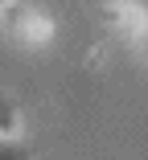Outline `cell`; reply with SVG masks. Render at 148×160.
<instances>
[{
  "instance_id": "5",
  "label": "cell",
  "mask_w": 148,
  "mask_h": 160,
  "mask_svg": "<svg viewBox=\"0 0 148 160\" xmlns=\"http://www.w3.org/2000/svg\"><path fill=\"white\" fill-rule=\"evenodd\" d=\"M144 53H148V33H144Z\"/></svg>"
},
{
  "instance_id": "3",
  "label": "cell",
  "mask_w": 148,
  "mask_h": 160,
  "mask_svg": "<svg viewBox=\"0 0 148 160\" xmlns=\"http://www.w3.org/2000/svg\"><path fill=\"white\" fill-rule=\"evenodd\" d=\"M0 160H33L25 144H13V140H0Z\"/></svg>"
},
{
  "instance_id": "2",
  "label": "cell",
  "mask_w": 148,
  "mask_h": 160,
  "mask_svg": "<svg viewBox=\"0 0 148 160\" xmlns=\"http://www.w3.org/2000/svg\"><path fill=\"white\" fill-rule=\"evenodd\" d=\"M13 132H17V103L0 99V136H13Z\"/></svg>"
},
{
  "instance_id": "4",
  "label": "cell",
  "mask_w": 148,
  "mask_h": 160,
  "mask_svg": "<svg viewBox=\"0 0 148 160\" xmlns=\"http://www.w3.org/2000/svg\"><path fill=\"white\" fill-rule=\"evenodd\" d=\"M132 4H136V8L144 12V21H148V0H132Z\"/></svg>"
},
{
  "instance_id": "1",
  "label": "cell",
  "mask_w": 148,
  "mask_h": 160,
  "mask_svg": "<svg viewBox=\"0 0 148 160\" xmlns=\"http://www.w3.org/2000/svg\"><path fill=\"white\" fill-rule=\"evenodd\" d=\"M0 21H4L8 29H25L33 17H29V8L21 4V0H8V4H0Z\"/></svg>"
}]
</instances>
